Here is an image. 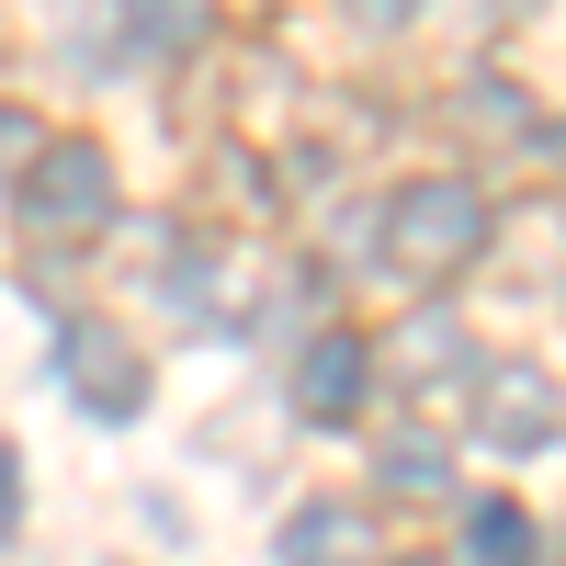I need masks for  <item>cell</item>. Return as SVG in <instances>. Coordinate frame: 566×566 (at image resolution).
Instances as JSON below:
<instances>
[{"label": "cell", "instance_id": "9", "mask_svg": "<svg viewBox=\"0 0 566 566\" xmlns=\"http://www.w3.org/2000/svg\"><path fill=\"white\" fill-rule=\"evenodd\" d=\"M386 488H397V499H442V488H453L442 442H386Z\"/></svg>", "mask_w": 566, "mask_h": 566}, {"label": "cell", "instance_id": "1", "mask_svg": "<svg viewBox=\"0 0 566 566\" xmlns=\"http://www.w3.org/2000/svg\"><path fill=\"white\" fill-rule=\"evenodd\" d=\"M488 250V193L476 181H408V193L386 205V261L408 283H442Z\"/></svg>", "mask_w": 566, "mask_h": 566}, {"label": "cell", "instance_id": "8", "mask_svg": "<svg viewBox=\"0 0 566 566\" xmlns=\"http://www.w3.org/2000/svg\"><path fill=\"white\" fill-rule=\"evenodd\" d=\"M125 34L148 45V57H170V45H193V34H205V0H136Z\"/></svg>", "mask_w": 566, "mask_h": 566}, {"label": "cell", "instance_id": "11", "mask_svg": "<svg viewBox=\"0 0 566 566\" xmlns=\"http://www.w3.org/2000/svg\"><path fill=\"white\" fill-rule=\"evenodd\" d=\"M12 159H34V114H0V170Z\"/></svg>", "mask_w": 566, "mask_h": 566}, {"label": "cell", "instance_id": "5", "mask_svg": "<svg viewBox=\"0 0 566 566\" xmlns=\"http://www.w3.org/2000/svg\"><path fill=\"white\" fill-rule=\"evenodd\" d=\"M363 397H374V352L352 340V328H317V340L295 352V419L340 431V419H363Z\"/></svg>", "mask_w": 566, "mask_h": 566}, {"label": "cell", "instance_id": "13", "mask_svg": "<svg viewBox=\"0 0 566 566\" xmlns=\"http://www.w3.org/2000/svg\"><path fill=\"white\" fill-rule=\"evenodd\" d=\"M352 12H363V23H408L419 0H352Z\"/></svg>", "mask_w": 566, "mask_h": 566}, {"label": "cell", "instance_id": "4", "mask_svg": "<svg viewBox=\"0 0 566 566\" xmlns=\"http://www.w3.org/2000/svg\"><path fill=\"white\" fill-rule=\"evenodd\" d=\"M476 431L499 453H533L566 431V397H555V374L544 363H488V386H476Z\"/></svg>", "mask_w": 566, "mask_h": 566}, {"label": "cell", "instance_id": "2", "mask_svg": "<svg viewBox=\"0 0 566 566\" xmlns=\"http://www.w3.org/2000/svg\"><path fill=\"white\" fill-rule=\"evenodd\" d=\"M23 239L34 250H69V239H91V227L114 216V159L91 148V136H57V148H34L23 159Z\"/></svg>", "mask_w": 566, "mask_h": 566}, {"label": "cell", "instance_id": "10", "mask_svg": "<svg viewBox=\"0 0 566 566\" xmlns=\"http://www.w3.org/2000/svg\"><path fill=\"white\" fill-rule=\"evenodd\" d=\"M464 114H476V125H499V136H522V125H533L510 80H464Z\"/></svg>", "mask_w": 566, "mask_h": 566}, {"label": "cell", "instance_id": "6", "mask_svg": "<svg viewBox=\"0 0 566 566\" xmlns=\"http://www.w3.org/2000/svg\"><path fill=\"white\" fill-rule=\"evenodd\" d=\"M283 566H374V522L352 499H306L283 522Z\"/></svg>", "mask_w": 566, "mask_h": 566}, {"label": "cell", "instance_id": "14", "mask_svg": "<svg viewBox=\"0 0 566 566\" xmlns=\"http://www.w3.org/2000/svg\"><path fill=\"white\" fill-rule=\"evenodd\" d=\"M555 148H566V125H555Z\"/></svg>", "mask_w": 566, "mask_h": 566}, {"label": "cell", "instance_id": "7", "mask_svg": "<svg viewBox=\"0 0 566 566\" xmlns=\"http://www.w3.org/2000/svg\"><path fill=\"white\" fill-rule=\"evenodd\" d=\"M533 544H544V533H533L522 499H476V510H464V555H476V566H544Z\"/></svg>", "mask_w": 566, "mask_h": 566}, {"label": "cell", "instance_id": "3", "mask_svg": "<svg viewBox=\"0 0 566 566\" xmlns=\"http://www.w3.org/2000/svg\"><path fill=\"white\" fill-rule=\"evenodd\" d=\"M57 374H69V397L91 419H136L148 408V352H136V328H114V317H69L57 328Z\"/></svg>", "mask_w": 566, "mask_h": 566}, {"label": "cell", "instance_id": "12", "mask_svg": "<svg viewBox=\"0 0 566 566\" xmlns=\"http://www.w3.org/2000/svg\"><path fill=\"white\" fill-rule=\"evenodd\" d=\"M12 510H23V464L0 453V533H12Z\"/></svg>", "mask_w": 566, "mask_h": 566}]
</instances>
